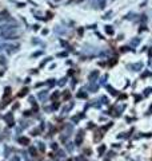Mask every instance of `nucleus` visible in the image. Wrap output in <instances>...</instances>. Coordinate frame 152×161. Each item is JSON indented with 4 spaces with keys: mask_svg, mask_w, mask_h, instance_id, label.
I'll return each mask as SVG.
<instances>
[{
    "mask_svg": "<svg viewBox=\"0 0 152 161\" xmlns=\"http://www.w3.org/2000/svg\"><path fill=\"white\" fill-rule=\"evenodd\" d=\"M27 93H28V89H27V87H26V89H23V90H21V91L19 93V97H23V95H26Z\"/></svg>",
    "mask_w": 152,
    "mask_h": 161,
    "instance_id": "6",
    "label": "nucleus"
},
{
    "mask_svg": "<svg viewBox=\"0 0 152 161\" xmlns=\"http://www.w3.org/2000/svg\"><path fill=\"white\" fill-rule=\"evenodd\" d=\"M98 4H99V8H101V10H103L104 5H105V0H98Z\"/></svg>",
    "mask_w": 152,
    "mask_h": 161,
    "instance_id": "4",
    "label": "nucleus"
},
{
    "mask_svg": "<svg viewBox=\"0 0 152 161\" xmlns=\"http://www.w3.org/2000/svg\"><path fill=\"white\" fill-rule=\"evenodd\" d=\"M33 30H35V31L39 30V26H38V24H36V26H33Z\"/></svg>",
    "mask_w": 152,
    "mask_h": 161,
    "instance_id": "16",
    "label": "nucleus"
},
{
    "mask_svg": "<svg viewBox=\"0 0 152 161\" xmlns=\"http://www.w3.org/2000/svg\"><path fill=\"white\" fill-rule=\"evenodd\" d=\"M105 31H107V34H110V35H112V34H113V30L111 28V26H107V27H105Z\"/></svg>",
    "mask_w": 152,
    "mask_h": 161,
    "instance_id": "7",
    "label": "nucleus"
},
{
    "mask_svg": "<svg viewBox=\"0 0 152 161\" xmlns=\"http://www.w3.org/2000/svg\"><path fill=\"white\" fill-rule=\"evenodd\" d=\"M66 55H67V54H66V52H60V54H59V55H57V57H66Z\"/></svg>",
    "mask_w": 152,
    "mask_h": 161,
    "instance_id": "14",
    "label": "nucleus"
},
{
    "mask_svg": "<svg viewBox=\"0 0 152 161\" xmlns=\"http://www.w3.org/2000/svg\"><path fill=\"white\" fill-rule=\"evenodd\" d=\"M56 2H60V0H56Z\"/></svg>",
    "mask_w": 152,
    "mask_h": 161,
    "instance_id": "18",
    "label": "nucleus"
},
{
    "mask_svg": "<svg viewBox=\"0 0 152 161\" xmlns=\"http://www.w3.org/2000/svg\"><path fill=\"white\" fill-rule=\"evenodd\" d=\"M82 138H83V132H80L79 136H77V140H76L77 144H80V142H82Z\"/></svg>",
    "mask_w": 152,
    "mask_h": 161,
    "instance_id": "8",
    "label": "nucleus"
},
{
    "mask_svg": "<svg viewBox=\"0 0 152 161\" xmlns=\"http://www.w3.org/2000/svg\"><path fill=\"white\" fill-rule=\"evenodd\" d=\"M5 62H7V61H5V58L3 57V55H0V64H5Z\"/></svg>",
    "mask_w": 152,
    "mask_h": 161,
    "instance_id": "9",
    "label": "nucleus"
},
{
    "mask_svg": "<svg viewBox=\"0 0 152 161\" xmlns=\"http://www.w3.org/2000/svg\"><path fill=\"white\" fill-rule=\"evenodd\" d=\"M76 2H77V3H80V2H83V0H76Z\"/></svg>",
    "mask_w": 152,
    "mask_h": 161,
    "instance_id": "17",
    "label": "nucleus"
},
{
    "mask_svg": "<svg viewBox=\"0 0 152 161\" xmlns=\"http://www.w3.org/2000/svg\"><path fill=\"white\" fill-rule=\"evenodd\" d=\"M10 93H11V87H5V93H4L5 97H8V95H10Z\"/></svg>",
    "mask_w": 152,
    "mask_h": 161,
    "instance_id": "10",
    "label": "nucleus"
},
{
    "mask_svg": "<svg viewBox=\"0 0 152 161\" xmlns=\"http://www.w3.org/2000/svg\"><path fill=\"white\" fill-rule=\"evenodd\" d=\"M0 36L5 40H11V39H17L20 36V31L19 28H12L8 31H4V32H0Z\"/></svg>",
    "mask_w": 152,
    "mask_h": 161,
    "instance_id": "1",
    "label": "nucleus"
},
{
    "mask_svg": "<svg viewBox=\"0 0 152 161\" xmlns=\"http://www.w3.org/2000/svg\"><path fill=\"white\" fill-rule=\"evenodd\" d=\"M77 97H85V94H84V93H79V94H77Z\"/></svg>",
    "mask_w": 152,
    "mask_h": 161,
    "instance_id": "15",
    "label": "nucleus"
},
{
    "mask_svg": "<svg viewBox=\"0 0 152 161\" xmlns=\"http://www.w3.org/2000/svg\"><path fill=\"white\" fill-rule=\"evenodd\" d=\"M29 152H31V154H33V156H35V154H36V149H35V148H31V149H29Z\"/></svg>",
    "mask_w": 152,
    "mask_h": 161,
    "instance_id": "13",
    "label": "nucleus"
},
{
    "mask_svg": "<svg viewBox=\"0 0 152 161\" xmlns=\"http://www.w3.org/2000/svg\"><path fill=\"white\" fill-rule=\"evenodd\" d=\"M0 20H11V16L8 14V11H3L0 14Z\"/></svg>",
    "mask_w": 152,
    "mask_h": 161,
    "instance_id": "3",
    "label": "nucleus"
},
{
    "mask_svg": "<svg viewBox=\"0 0 152 161\" xmlns=\"http://www.w3.org/2000/svg\"><path fill=\"white\" fill-rule=\"evenodd\" d=\"M12 28H17V24L16 23H4L0 26V32H4V31H8V30H12Z\"/></svg>",
    "mask_w": 152,
    "mask_h": 161,
    "instance_id": "2",
    "label": "nucleus"
},
{
    "mask_svg": "<svg viewBox=\"0 0 152 161\" xmlns=\"http://www.w3.org/2000/svg\"><path fill=\"white\" fill-rule=\"evenodd\" d=\"M5 50V43H0V51Z\"/></svg>",
    "mask_w": 152,
    "mask_h": 161,
    "instance_id": "12",
    "label": "nucleus"
},
{
    "mask_svg": "<svg viewBox=\"0 0 152 161\" xmlns=\"http://www.w3.org/2000/svg\"><path fill=\"white\" fill-rule=\"evenodd\" d=\"M19 142L20 144H28V138H24V137H21V138H19Z\"/></svg>",
    "mask_w": 152,
    "mask_h": 161,
    "instance_id": "5",
    "label": "nucleus"
},
{
    "mask_svg": "<svg viewBox=\"0 0 152 161\" xmlns=\"http://www.w3.org/2000/svg\"><path fill=\"white\" fill-rule=\"evenodd\" d=\"M39 55H42V51H38V52H33L32 55H31V57L32 58H35V57H39Z\"/></svg>",
    "mask_w": 152,
    "mask_h": 161,
    "instance_id": "11",
    "label": "nucleus"
}]
</instances>
